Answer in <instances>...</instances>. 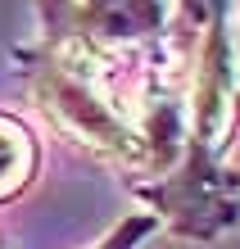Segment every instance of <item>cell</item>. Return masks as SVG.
I'll list each match as a JSON object with an SVG mask.
<instances>
[{"instance_id": "7a4b0ae2", "label": "cell", "mask_w": 240, "mask_h": 249, "mask_svg": "<svg viewBox=\"0 0 240 249\" xmlns=\"http://www.w3.org/2000/svg\"><path fill=\"white\" fill-rule=\"evenodd\" d=\"M236 14L240 9L227 0L195 5L177 159L154 181L131 186V195L159 227L195 245L222 240L240 227V168H231L240 136V77L231 59Z\"/></svg>"}, {"instance_id": "3957f363", "label": "cell", "mask_w": 240, "mask_h": 249, "mask_svg": "<svg viewBox=\"0 0 240 249\" xmlns=\"http://www.w3.org/2000/svg\"><path fill=\"white\" fill-rule=\"evenodd\" d=\"M41 163H46V150H41L37 127L18 113L0 109V209L23 199L37 186Z\"/></svg>"}, {"instance_id": "8992f818", "label": "cell", "mask_w": 240, "mask_h": 249, "mask_svg": "<svg viewBox=\"0 0 240 249\" xmlns=\"http://www.w3.org/2000/svg\"><path fill=\"white\" fill-rule=\"evenodd\" d=\"M0 249H9V240H5V236H0Z\"/></svg>"}, {"instance_id": "6da1fadb", "label": "cell", "mask_w": 240, "mask_h": 249, "mask_svg": "<svg viewBox=\"0 0 240 249\" xmlns=\"http://www.w3.org/2000/svg\"><path fill=\"white\" fill-rule=\"evenodd\" d=\"M41 27L27 46L14 50V72L23 77L27 105L59 141L86 159L123 172L131 186L159 177V154L145 136V91L159 64L186 36V5L172 41L154 50H123L82 36L59 23L50 5H37Z\"/></svg>"}, {"instance_id": "277c9868", "label": "cell", "mask_w": 240, "mask_h": 249, "mask_svg": "<svg viewBox=\"0 0 240 249\" xmlns=\"http://www.w3.org/2000/svg\"><path fill=\"white\" fill-rule=\"evenodd\" d=\"M149 236H159V222L145 209H131L127 217H118V222L104 231L95 245H86V249H145Z\"/></svg>"}, {"instance_id": "5b68a950", "label": "cell", "mask_w": 240, "mask_h": 249, "mask_svg": "<svg viewBox=\"0 0 240 249\" xmlns=\"http://www.w3.org/2000/svg\"><path fill=\"white\" fill-rule=\"evenodd\" d=\"M231 59H236V77H240V18H231Z\"/></svg>"}]
</instances>
